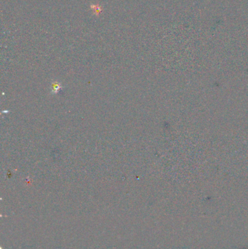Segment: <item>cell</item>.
Returning a JSON list of instances; mask_svg holds the SVG:
<instances>
[{
    "label": "cell",
    "instance_id": "cell-1",
    "mask_svg": "<svg viewBox=\"0 0 248 249\" xmlns=\"http://www.w3.org/2000/svg\"><path fill=\"white\" fill-rule=\"evenodd\" d=\"M61 88V86L58 83H54L53 85V92H58Z\"/></svg>",
    "mask_w": 248,
    "mask_h": 249
}]
</instances>
